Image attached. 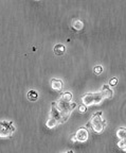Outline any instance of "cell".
Returning a JSON list of instances; mask_svg holds the SVG:
<instances>
[{
	"label": "cell",
	"mask_w": 126,
	"mask_h": 153,
	"mask_svg": "<svg viewBox=\"0 0 126 153\" xmlns=\"http://www.w3.org/2000/svg\"><path fill=\"white\" fill-rule=\"evenodd\" d=\"M87 126H90L92 131L95 132V133H101V132L104 131L105 126H106V121L102 119V112L95 113L91 117V120Z\"/></svg>",
	"instance_id": "6da1fadb"
},
{
	"label": "cell",
	"mask_w": 126,
	"mask_h": 153,
	"mask_svg": "<svg viewBox=\"0 0 126 153\" xmlns=\"http://www.w3.org/2000/svg\"><path fill=\"white\" fill-rule=\"evenodd\" d=\"M103 101V98L101 97L100 92H94V94H85L82 97V102L83 104L88 106L91 104H99Z\"/></svg>",
	"instance_id": "7a4b0ae2"
},
{
	"label": "cell",
	"mask_w": 126,
	"mask_h": 153,
	"mask_svg": "<svg viewBox=\"0 0 126 153\" xmlns=\"http://www.w3.org/2000/svg\"><path fill=\"white\" fill-rule=\"evenodd\" d=\"M13 132H14V126L12 121H0V137L1 138L10 137Z\"/></svg>",
	"instance_id": "3957f363"
},
{
	"label": "cell",
	"mask_w": 126,
	"mask_h": 153,
	"mask_svg": "<svg viewBox=\"0 0 126 153\" xmlns=\"http://www.w3.org/2000/svg\"><path fill=\"white\" fill-rule=\"evenodd\" d=\"M89 137V133H88L87 129L85 128H81L76 131V133L73 135V141H81V143H84L86 141Z\"/></svg>",
	"instance_id": "277c9868"
},
{
	"label": "cell",
	"mask_w": 126,
	"mask_h": 153,
	"mask_svg": "<svg viewBox=\"0 0 126 153\" xmlns=\"http://www.w3.org/2000/svg\"><path fill=\"white\" fill-rule=\"evenodd\" d=\"M100 95H101V97L103 98V100L110 99V98L112 97V95H114V92H112V90L109 88L108 85H104V86L102 87V89H101V92H100Z\"/></svg>",
	"instance_id": "5b68a950"
},
{
	"label": "cell",
	"mask_w": 126,
	"mask_h": 153,
	"mask_svg": "<svg viewBox=\"0 0 126 153\" xmlns=\"http://www.w3.org/2000/svg\"><path fill=\"white\" fill-rule=\"evenodd\" d=\"M51 87L55 92H61L63 88V82L58 79H52L51 80Z\"/></svg>",
	"instance_id": "8992f818"
},
{
	"label": "cell",
	"mask_w": 126,
	"mask_h": 153,
	"mask_svg": "<svg viewBox=\"0 0 126 153\" xmlns=\"http://www.w3.org/2000/svg\"><path fill=\"white\" fill-rule=\"evenodd\" d=\"M53 51H54V53L57 54V55H62V54L65 53L66 47L64 46V45H62V44H57V45H56V46L53 48Z\"/></svg>",
	"instance_id": "52a82bcc"
},
{
	"label": "cell",
	"mask_w": 126,
	"mask_h": 153,
	"mask_svg": "<svg viewBox=\"0 0 126 153\" xmlns=\"http://www.w3.org/2000/svg\"><path fill=\"white\" fill-rule=\"evenodd\" d=\"M72 27H73V29H75L76 31H80V30H82L83 28H84V24H83L82 20H78V19L73 20Z\"/></svg>",
	"instance_id": "ba28073f"
},
{
	"label": "cell",
	"mask_w": 126,
	"mask_h": 153,
	"mask_svg": "<svg viewBox=\"0 0 126 153\" xmlns=\"http://www.w3.org/2000/svg\"><path fill=\"white\" fill-rule=\"evenodd\" d=\"M71 100H72V94H71L70 92H64L63 95H62V97H61V101H63V102H70Z\"/></svg>",
	"instance_id": "9c48e42d"
},
{
	"label": "cell",
	"mask_w": 126,
	"mask_h": 153,
	"mask_svg": "<svg viewBox=\"0 0 126 153\" xmlns=\"http://www.w3.org/2000/svg\"><path fill=\"white\" fill-rule=\"evenodd\" d=\"M28 99H29L30 101H36V100L38 99V94H37V92H35V90H30V92H28Z\"/></svg>",
	"instance_id": "30bf717a"
},
{
	"label": "cell",
	"mask_w": 126,
	"mask_h": 153,
	"mask_svg": "<svg viewBox=\"0 0 126 153\" xmlns=\"http://www.w3.org/2000/svg\"><path fill=\"white\" fill-rule=\"evenodd\" d=\"M125 135H126V130L124 128H121V129L118 130V132H116V136H119L121 139L125 138Z\"/></svg>",
	"instance_id": "8fae6325"
},
{
	"label": "cell",
	"mask_w": 126,
	"mask_h": 153,
	"mask_svg": "<svg viewBox=\"0 0 126 153\" xmlns=\"http://www.w3.org/2000/svg\"><path fill=\"white\" fill-rule=\"evenodd\" d=\"M103 71V67L102 66H95L94 68H93V72L95 73V75H100V73Z\"/></svg>",
	"instance_id": "7c38bea8"
},
{
	"label": "cell",
	"mask_w": 126,
	"mask_h": 153,
	"mask_svg": "<svg viewBox=\"0 0 126 153\" xmlns=\"http://www.w3.org/2000/svg\"><path fill=\"white\" fill-rule=\"evenodd\" d=\"M118 145H119L120 148L123 149V150L125 151V138H124V139H121V140H120V143H118Z\"/></svg>",
	"instance_id": "4fadbf2b"
},
{
	"label": "cell",
	"mask_w": 126,
	"mask_h": 153,
	"mask_svg": "<svg viewBox=\"0 0 126 153\" xmlns=\"http://www.w3.org/2000/svg\"><path fill=\"white\" fill-rule=\"evenodd\" d=\"M78 111H80V113H85L87 111V106L84 104H81L80 107H78Z\"/></svg>",
	"instance_id": "5bb4252c"
},
{
	"label": "cell",
	"mask_w": 126,
	"mask_h": 153,
	"mask_svg": "<svg viewBox=\"0 0 126 153\" xmlns=\"http://www.w3.org/2000/svg\"><path fill=\"white\" fill-rule=\"evenodd\" d=\"M116 83H118V80H116V78L111 79V80L109 81V85H110V86H116Z\"/></svg>",
	"instance_id": "9a60e30c"
},
{
	"label": "cell",
	"mask_w": 126,
	"mask_h": 153,
	"mask_svg": "<svg viewBox=\"0 0 126 153\" xmlns=\"http://www.w3.org/2000/svg\"><path fill=\"white\" fill-rule=\"evenodd\" d=\"M66 153H74V152H73L72 150H70V151H68V152H66Z\"/></svg>",
	"instance_id": "2e32d148"
}]
</instances>
